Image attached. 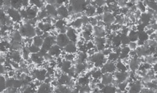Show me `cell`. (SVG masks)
<instances>
[{
  "label": "cell",
  "mask_w": 157,
  "mask_h": 93,
  "mask_svg": "<svg viewBox=\"0 0 157 93\" xmlns=\"http://www.w3.org/2000/svg\"><path fill=\"white\" fill-rule=\"evenodd\" d=\"M89 61L94 63V66L96 68L102 67L103 65L107 61L102 52H97L94 55L90 56Z\"/></svg>",
  "instance_id": "cell-1"
},
{
  "label": "cell",
  "mask_w": 157,
  "mask_h": 93,
  "mask_svg": "<svg viewBox=\"0 0 157 93\" xmlns=\"http://www.w3.org/2000/svg\"><path fill=\"white\" fill-rule=\"evenodd\" d=\"M73 12L79 13L85 11L87 4L86 1H70Z\"/></svg>",
  "instance_id": "cell-2"
},
{
  "label": "cell",
  "mask_w": 157,
  "mask_h": 93,
  "mask_svg": "<svg viewBox=\"0 0 157 93\" xmlns=\"http://www.w3.org/2000/svg\"><path fill=\"white\" fill-rule=\"evenodd\" d=\"M56 45L60 48H64L69 43L70 40L66 34H59L56 38Z\"/></svg>",
  "instance_id": "cell-3"
},
{
  "label": "cell",
  "mask_w": 157,
  "mask_h": 93,
  "mask_svg": "<svg viewBox=\"0 0 157 93\" xmlns=\"http://www.w3.org/2000/svg\"><path fill=\"white\" fill-rule=\"evenodd\" d=\"M109 61H107L103 65L101 68V71L103 74L109 73H115L117 68L116 65L114 62L111 61L109 60Z\"/></svg>",
  "instance_id": "cell-4"
},
{
  "label": "cell",
  "mask_w": 157,
  "mask_h": 93,
  "mask_svg": "<svg viewBox=\"0 0 157 93\" xmlns=\"http://www.w3.org/2000/svg\"><path fill=\"white\" fill-rule=\"evenodd\" d=\"M20 33L23 36L28 37H33L36 34V30L33 27L29 25H26L20 30Z\"/></svg>",
  "instance_id": "cell-5"
},
{
  "label": "cell",
  "mask_w": 157,
  "mask_h": 93,
  "mask_svg": "<svg viewBox=\"0 0 157 93\" xmlns=\"http://www.w3.org/2000/svg\"><path fill=\"white\" fill-rule=\"evenodd\" d=\"M56 42V39L52 36H49L44 39L43 44L42 46V48L46 51H48L50 48L55 45Z\"/></svg>",
  "instance_id": "cell-6"
},
{
  "label": "cell",
  "mask_w": 157,
  "mask_h": 93,
  "mask_svg": "<svg viewBox=\"0 0 157 93\" xmlns=\"http://www.w3.org/2000/svg\"><path fill=\"white\" fill-rule=\"evenodd\" d=\"M103 22L105 25H111L115 23V18L111 13H105L102 15Z\"/></svg>",
  "instance_id": "cell-7"
},
{
  "label": "cell",
  "mask_w": 157,
  "mask_h": 93,
  "mask_svg": "<svg viewBox=\"0 0 157 93\" xmlns=\"http://www.w3.org/2000/svg\"><path fill=\"white\" fill-rule=\"evenodd\" d=\"M93 35L96 38L105 37L106 35L105 30L103 27L96 26L93 28Z\"/></svg>",
  "instance_id": "cell-8"
},
{
  "label": "cell",
  "mask_w": 157,
  "mask_h": 93,
  "mask_svg": "<svg viewBox=\"0 0 157 93\" xmlns=\"http://www.w3.org/2000/svg\"><path fill=\"white\" fill-rule=\"evenodd\" d=\"M101 78V83L105 86L112 84L114 81L113 77L111 75V73L103 74Z\"/></svg>",
  "instance_id": "cell-9"
},
{
  "label": "cell",
  "mask_w": 157,
  "mask_h": 93,
  "mask_svg": "<svg viewBox=\"0 0 157 93\" xmlns=\"http://www.w3.org/2000/svg\"><path fill=\"white\" fill-rule=\"evenodd\" d=\"M130 76L129 73L125 71H118L115 72V77L119 83L127 81V78Z\"/></svg>",
  "instance_id": "cell-10"
},
{
  "label": "cell",
  "mask_w": 157,
  "mask_h": 93,
  "mask_svg": "<svg viewBox=\"0 0 157 93\" xmlns=\"http://www.w3.org/2000/svg\"><path fill=\"white\" fill-rule=\"evenodd\" d=\"M49 54L52 56L59 57L61 54V50L60 47L57 45H53L49 50Z\"/></svg>",
  "instance_id": "cell-11"
},
{
  "label": "cell",
  "mask_w": 157,
  "mask_h": 93,
  "mask_svg": "<svg viewBox=\"0 0 157 93\" xmlns=\"http://www.w3.org/2000/svg\"><path fill=\"white\" fill-rule=\"evenodd\" d=\"M77 48L74 42L70 41L66 47H64V50L68 54H73L76 53Z\"/></svg>",
  "instance_id": "cell-12"
},
{
  "label": "cell",
  "mask_w": 157,
  "mask_h": 93,
  "mask_svg": "<svg viewBox=\"0 0 157 93\" xmlns=\"http://www.w3.org/2000/svg\"><path fill=\"white\" fill-rule=\"evenodd\" d=\"M45 9L48 15L51 17L55 18L58 16L57 10L56 9L55 6L53 5H47Z\"/></svg>",
  "instance_id": "cell-13"
},
{
  "label": "cell",
  "mask_w": 157,
  "mask_h": 93,
  "mask_svg": "<svg viewBox=\"0 0 157 93\" xmlns=\"http://www.w3.org/2000/svg\"><path fill=\"white\" fill-rule=\"evenodd\" d=\"M66 35L69 39L70 41L76 42L77 41V36L76 34V31L73 28H70L67 30Z\"/></svg>",
  "instance_id": "cell-14"
},
{
  "label": "cell",
  "mask_w": 157,
  "mask_h": 93,
  "mask_svg": "<svg viewBox=\"0 0 157 93\" xmlns=\"http://www.w3.org/2000/svg\"><path fill=\"white\" fill-rule=\"evenodd\" d=\"M47 71L45 69L37 70L34 73L35 76L39 81L45 80L46 77Z\"/></svg>",
  "instance_id": "cell-15"
},
{
  "label": "cell",
  "mask_w": 157,
  "mask_h": 93,
  "mask_svg": "<svg viewBox=\"0 0 157 93\" xmlns=\"http://www.w3.org/2000/svg\"><path fill=\"white\" fill-rule=\"evenodd\" d=\"M58 15L63 18H66L68 17L69 12L66 6H60L57 10Z\"/></svg>",
  "instance_id": "cell-16"
},
{
  "label": "cell",
  "mask_w": 157,
  "mask_h": 93,
  "mask_svg": "<svg viewBox=\"0 0 157 93\" xmlns=\"http://www.w3.org/2000/svg\"><path fill=\"white\" fill-rule=\"evenodd\" d=\"M96 8H97L94 6L91 5H89L87 6L85 12L86 16L88 17H93L96 13Z\"/></svg>",
  "instance_id": "cell-17"
},
{
  "label": "cell",
  "mask_w": 157,
  "mask_h": 93,
  "mask_svg": "<svg viewBox=\"0 0 157 93\" xmlns=\"http://www.w3.org/2000/svg\"><path fill=\"white\" fill-rule=\"evenodd\" d=\"M52 87H50L49 84H42L41 85L39 90V92H51Z\"/></svg>",
  "instance_id": "cell-18"
},
{
  "label": "cell",
  "mask_w": 157,
  "mask_h": 93,
  "mask_svg": "<svg viewBox=\"0 0 157 93\" xmlns=\"http://www.w3.org/2000/svg\"><path fill=\"white\" fill-rule=\"evenodd\" d=\"M88 58V55L86 52H80L78 55V63H84L85 60Z\"/></svg>",
  "instance_id": "cell-19"
},
{
  "label": "cell",
  "mask_w": 157,
  "mask_h": 93,
  "mask_svg": "<svg viewBox=\"0 0 157 93\" xmlns=\"http://www.w3.org/2000/svg\"><path fill=\"white\" fill-rule=\"evenodd\" d=\"M116 88L115 86L111 85H106L104 86V88L102 90L103 92H116Z\"/></svg>",
  "instance_id": "cell-20"
},
{
  "label": "cell",
  "mask_w": 157,
  "mask_h": 93,
  "mask_svg": "<svg viewBox=\"0 0 157 93\" xmlns=\"http://www.w3.org/2000/svg\"><path fill=\"white\" fill-rule=\"evenodd\" d=\"M43 40L41 37L38 36L35 37L33 40L34 45L39 47H42L43 44Z\"/></svg>",
  "instance_id": "cell-21"
},
{
  "label": "cell",
  "mask_w": 157,
  "mask_h": 93,
  "mask_svg": "<svg viewBox=\"0 0 157 93\" xmlns=\"http://www.w3.org/2000/svg\"><path fill=\"white\" fill-rule=\"evenodd\" d=\"M116 68L118 71H125L127 69L126 67L124 64L121 61H118L116 65Z\"/></svg>",
  "instance_id": "cell-22"
},
{
  "label": "cell",
  "mask_w": 157,
  "mask_h": 93,
  "mask_svg": "<svg viewBox=\"0 0 157 93\" xmlns=\"http://www.w3.org/2000/svg\"><path fill=\"white\" fill-rule=\"evenodd\" d=\"M119 55L117 53H111L108 55V60L109 61L114 62L117 61L119 58Z\"/></svg>",
  "instance_id": "cell-23"
},
{
  "label": "cell",
  "mask_w": 157,
  "mask_h": 93,
  "mask_svg": "<svg viewBox=\"0 0 157 93\" xmlns=\"http://www.w3.org/2000/svg\"><path fill=\"white\" fill-rule=\"evenodd\" d=\"M83 25L81 18H78L73 23V27L77 28H80Z\"/></svg>",
  "instance_id": "cell-24"
},
{
  "label": "cell",
  "mask_w": 157,
  "mask_h": 93,
  "mask_svg": "<svg viewBox=\"0 0 157 93\" xmlns=\"http://www.w3.org/2000/svg\"><path fill=\"white\" fill-rule=\"evenodd\" d=\"M29 50L33 53H37L40 51L39 47L35 46V45H32L29 48Z\"/></svg>",
  "instance_id": "cell-25"
},
{
  "label": "cell",
  "mask_w": 157,
  "mask_h": 93,
  "mask_svg": "<svg viewBox=\"0 0 157 93\" xmlns=\"http://www.w3.org/2000/svg\"><path fill=\"white\" fill-rule=\"evenodd\" d=\"M137 45V42H130L128 45V47L130 50H135L138 47Z\"/></svg>",
  "instance_id": "cell-26"
},
{
  "label": "cell",
  "mask_w": 157,
  "mask_h": 93,
  "mask_svg": "<svg viewBox=\"0 0 157 93\" xmlns=\"http://www.w3.org/2000/svg\"><path fill=\"white\" fill-rule=\"evenodd\" d=\"M65 57L66 60L70 61L73 60L75 58L74 55L73 54H68L65 55Z\"/></svg>",
  "instance_id": "cell-27"
}]
</instances>
